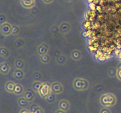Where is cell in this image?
Masks as SVG:
<instances>
[{"label":"cell","instance_id":"1","mask_svg":"<svg viewBox=\"0 0 121 113\" xmlns=\"http://www.w3.org/2000/svg\"><path fill=\"white\" fill-rule=\"evenodd\" d=\"M116 99L115 96L112 94L104 95L100 98V103L104 106H111L115 104Z\"/></svg>","mask_w":121,"mask_h":113},{"label":"cell","instance_id":"2","mask_svg":"<svg viewBox=\"0 0 121 113\" xmlns=\"http://www.w3.org/2000/svg\"><path fill=\"white\" fill-rule=\"evenodd\" d=\"M59 108L64 111H68L69 108V104L67 101L62 100L59 102Z\"/></svg>","mask_w":121,"mask_h":113},{"label":"cell","instance_id":"3","mask_svg":"<svg viewBox=\"0 0 121 113\" xmlns=\"http://www.w3.org/2000/svg\"><path fill=\"white\" fill-rule=\"evenodd\" d=\"M26 104H27V102L24 99H20L18 100V104L20 105L21 107H24Z\"/></svg>","mask_w":121,"mask_h":113},{"label":"cell","instance_id":"4","mask_svg":"<svg viewBox=\"0 0 121 113\" xmlns=\"http://www.w3.org/2000/svg\"><path fill=\"white\" fill-rule=\"evenodd\" d=\"M100 113H111L110 111L107 109H103L100 111Z\"/></svg>","mask_w":121,"mask_h":113},{"label":"cell","instance_id":"5","mask_svg":"<svg viewBox=\"0 0 121 113\" xmlns=\"http://www.w3.org/2000/svg\"><path fill=\"white\" fill-rule=\"evenodd\" d=\"M34 113H43V112H42V110L41 109V108L38 107L37 109H36V111L34 112Z\"/></svg>","mask_w":121,"mask_h":113},{"label":"cell","instance_id":"6","mask_svg":"<svg viewBox=\"0 0 121 113\" xmlns=\"http://www.w3.org/2000/svg\"><path fill=\"white\" fill-rule=\"evenodd\" d=\"M20 113H30L27 110H25V109H22V111L20 112Z\"/></svg>","mask_w":121,"mask_h":113},{"label":"cell","instance_id":"7","mask_svg":"<svg viewBox=\"0 0 121 113\" xmlns=\"http://www.w3.org/2000/svg\"><path fill=\"white\" fill-rule=\"evenodd\" d=\"M56 113H65V111H62V110H58V111H57L56 112Z\"/></svg>","mask_w":121,"mask_h":113}]
</instances>
